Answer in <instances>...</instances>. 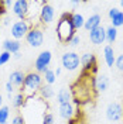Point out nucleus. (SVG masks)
Masks as SVG:
<instances>
[{"mask_svg": "<svg viewBox=\"0 0 123 124\" xmlns=\"http://www.w3.org/2000/svg\"><path fill=\"white\" fill-rule=\"evenodd\" d=\"M71 14L72 13H68V11L62 13L58 20V24H57V35H58L60 42H62V44H68L72 39V37L77 35L75 34L77 30L74 28L72 21H71Z\"/></svg>", "mask_w": 123, "mask_h": 124, "instance_id": "1", "label": "nucleus"}, {"mask_svg": "<svg viewBox=\"0 0 123 124\" xmlns=\"http://www.w3.org/2000/svg\"><path fill=\"white\" fill-rule=\"evenodd\" d=\"M41 86H43V76L37 72H28L26 73V78H24L21 93L26 97H31L35 93H38Z\"/></svg>", "mask_w": 123, "mask_h": 124, "instance_id": "2", "label": "nucleus"}, {"mask_svg": "<svg viewBox=\"0 0 123 124\" xmlns=\"http://www.w3.org/2000/svg\"><path fill=\"white\" fill-rule=\"evenodd\" d=\"M26 41L27 44L33 48H38V46L43 45L44 42V32H43V28L40 25H33L31 30L28 31V34L26 35Z\"/></svg>", "mask_w": 123, "mask_h": 124, "instance_id": "3", "label": "nucleus"}, {"mask_svg": "<svg viewBox=\"0 0 123 124\" xmlns=\"http://www.w3.org/2000/svg\"><path fill=\"white\" fill-rule=\"evenodd\" d=\"M31 27H33L31 23L27 21V20H18V21H16V23L11 25V37H13L16 41L24 38V37L28 34V31L31 30Z\"/></svg>", "mask_w": 123, "mask_h": 124, "instance_id": "4", "label": "nucleus"}, {"mask_svg": "<svg viewBox=\"0 0 123 124\" xmlns=\"http://www.w3.org/2000/svg\"><path fill=\"white\" fill-rule=\"evenodd\" d=\"M61 62L67 70H77L81 65V56L77 52H65L62 55Z\"/></svg>", "mask_w": 123, "mask_h": 124, "instance_id": "5", "label": "nucleus"}, {"mask_svg": "<svg viewBox=\"0 0 123 124\" xmlns=\"http://www.w3.org/2000/svg\"><path fill=\"white\" fill-rule=\"evenodd\" d=\"M51 58H53V55L50 51H43L41 54L37 56V59H35V63H34V66H35V72L37 73H44L47 69H48V65H50V62H51Z\"/></svg>", "mask_w": 123, "mask_h": 124, "instance_id": "6", "label": "nucleus"}, {"mask_svg": "<svg viewBox=\"0 0 123 124\" xmlns=\"http://www.w3.org/2000/svg\"><path fill=\"white\" fill-rule=\"evenodd\" d=\"M28 8H30V3H28L27 0H17V1H13V13H14V16L18 17L20 20H27Z\"/></svg>", "mask_w": 123, "mask_h": 124, "instance_id": "7", "label": "nucleus"}, {"mask_svg": "<svg viewBox=\"0 0 123 124\" xmlns=\"http://www.w3.org/2000/svg\"><path fill=\"white\" fill-rule=\"evenodd\" d=\"M106 117L110 121H119L123 117V106L120 103H110L106 108Z\"/></svg>", "mask_w": 123, "mask_h": 124, "instance_id": "8", "label": "nucleus"}, {"mask_svg": "<svg viewBox=\"0 0 123 124\" xmlns=\"http://www.w3.org/2000/svg\"><path fill=\"white\" fill-rule=\"evenodd\" d=\"M54 14H55L54 7H53L50 3L44 1L43 6H41V10H40V23L41 24H50L54 20Z\"/></svg>", "mask_w": 123, "mask_h": 124, "instance_id": "9", "label": "nucleus"}, {"mask_svg": "<svg viewBox=\"0 0 123 124\" xmlns=\"http://www.w3.org/2000/svg\"><path fill=\"white\" fill-rule=\"evenodd\" d=\"M89 39L95 45H100L106 41V28H103L102 25L96 27L95 30L89 31Z\"/></svg>", "mask_w": 123, "mask_h": 124, "instance_id": "10", "label": "nucleus"}, {"mask_svg": "<svg viewBox=\"0 0 123 124\" xmlns=\"http://www.w3.org/2000/svg\"><path fill=\"white\" fill-rule=\"evenodd\" d=\"M81 65H82V70L91 73V70H92L95 66H98L96 56L93 54H89V52H88V54H84L81 56Z\"/></svg>", "mask_w": 123, "mask_h": 124, "instance_id": "11", "label": "nucleus"}, {"mask_svg": "<svg viewBox=\"0 0 123 124\" xmlns=\"http://www.w3.org/2000/svg\"><path fill=\"white\" fill-rule=\"evenodd\" d=\"M75 114V108H74V104L69 101V103H64V104H60V116L65 120H71Z\"/></svg>", "mask_w": 123, "mask_h": 124, "instance_id": "12", "label": "nucleus"}, {"mask_svg": "<svg viewBox=\"0 0 123 124\" xmlns=\"http://www.w3.org/2000/svg\"><path fill=\"white\" fill-rule=\"evenodd\" d=\"M100 21H102V17H100V14L95 13V14H92L89 18H88V20H85L84 28H85V30H88V31H92V30H95L96 27H99Z\"/></svg>", "mask_w": 123, "mask_h": 124, "instance_id": "13", "label": "nucleus"}, {"mask_svg": "<svg viewBox=\"0 0 123 124\" xmlns=\"http://www.w3.org/2000/svg\"><path fill=\"white\" fill-rule=\"evenodd\" d=\"M3 49L6 52H10L11 55L16 52H20V42L16 39H6L3 42Z\"/></svg>", "mask_w": 123, "mask_h": 124, "instance_id": "14", "label": "nucleus"}, {"mask_svg": "<svg viewBox=\"0 0 123 124\" xmlns=\"http://www.w3.org/2000/svg\"><path fill=\"white\" fill-rule=\"evenodd\" d=\"M103 54H105V62H106V65H108L109 68H113L115 61H116V56H115V51H113L112 45H106L105 46Z\"/></svg>", "mask_w": 123, "mask_h": 124, "instance_id": "15", "label": "nucleus"}, {"mask_svg": "<svg viewBox=\"0 0 123 124\" xmlns=\"http://www.w3.org/2000/svg\"><path fill=\"white\" fill-rule=\"evenodd\" d=\"M71 100H72V92H71L69 89H67V87L61 89L60 92L57 93V101H58L60 104L69 103Z\"/></svg>", "mask_w": 123, "mask_h": 124, "instance_id": "16", "label": "nucleus"}, {"mask_svg": "<svg viewBox=\"0 0 123 124\" xmlns=\"http://www.w3.org/2000/svg\"><path fill=\"white\" fill-rule=\"evenodd\" d=\"M24 78H26V73H23L21 70H14V72L10 75L9 82H10L13 86H23Z\"/></svg>", "mask_w": 123, "mask_h": 124, "instance_id": "17", "label": "nucleus"}, {"mask_svg": "<svg viewBox=\"0 0 123 124\" xmlns=\"http://www.w3.org/2000/svg\"><path fill=\"white\" fill-rule=\"evenodd\" d=\"M109 86V79L106 75H100L96 76V83H95V89L98 92H105Z\"/></svg>", "mask_w": 123, "mask_h": 124, "instance_id": "18", "label": "nucleus"}, {"mask_svg": "<svg viewBox=\"0 0 123 124\" xmlns=\"http://www.w3.org/2000/svg\"><path fill=\"white\" fill-rule=\"evenodd\" d=\"M71 21H72L74 28H75V30H79V28L84 27L85 18H84V16L79 14V13H72V14H71Z\"/></svg>", "mask_w": 123, "mask_h": 124, "instance_id": "19", "label": "nucleus"}, {"mask_svg": "<svg viewBox=\"0 0 123 124\" xmlns=\"http://www.w3.org/2000/svg\"><path fill=\"white\" fill-rule=\"evenodd\" d=\"M38 94L41 99H51L53 96H54V90H53V87L50 85H43L41 87H40L38 90Z\"/></svg>", "mask_w": 123, "mask_h": 124, "instance_id": "20", "label": "nucleus"}, {"mask_svg": "<svg viewBox=\"0 0 123 124\" xmlns=\"http://www.w3.org/2000/svg\"><path fill=\"white\" fill-rule=\"evenodd\" d=\"M116 38H117V28H115V27H108L106 28V41H108L109 44H113L116 41Z\"/></svg>", "mask_w": 123, "mask_h": 124, "instance_id": "21", "label": "nucleus"}, {"mask_svg": "<svg viewBox=\"0 0 123 124\" xmlns=\"http://www.w3.org/2000/svg\"><path fill=\"white\" fill-rule=\"evenodd\" d=\"M26 99H27V97H26V96H24L23 93L20 92L18 94H16L14 97L11 99V100H13V106H14L16 108L23 107L24 104H26Z\"/></svg>", "mask_w": 123, "mask_h": 124, "instance_id": "22", "label": "nucleus"}, {"mask_svg": "<svg viewBox=\"0 0 123 124\" xmlns=\"http://www.w3.org/2000/svg\"><path fill=\"white\" fill-rule=\"evenodd\" d=\"M55 73H54V70L53 69H47L45 72H44V76H43V80H45V83L47 85H53L55 82Z\"/></svg>", "mask_w": 123, "mask_h": 124, "instance_id": "23", "label": "nucleus"}, {"mask_svg": "<svg viewBox=\"0 0 123 124\" xmlns=\"http://www.w3.org/2000/svg\"><path fill=\"white\" fill-rule=\"evenodd\" d=\"M122 25H123V11L120 10V11L112 18V27L117 28V27H122Z\"/></svg>", "mask_w": 123, "mask_h": 124, "instance_id": "24", "label": "nucleus"}, {"mask_svg": "<svg viewBox=\"0 0 123 124\" xmlns=\"http://www.w3.org/2000/svg\"><path fill=\"white\" fill-rule=\"evenodd\" d=\"M9 114H10V110H9L7 106H1L0 107V124L7 123Z\"/></svg>", "mask_w": 123, "mask_h": 124, "instance_id": "25", "label": "nucleus"}, {"mask_svg": "<svg viewBox=\"0 0 123 124\" xmlns=\"http://www.w3.org/2000/svg\"><path fill=\"white\" fill-rule=\"evenodd\" d=\"M10 58H11V54H10V52H6V51H3V52L0 54V65L7 63V62L10 61Z\"/></svg>", "mask_w": 123, "mask_h": 124, "instance_id": "26", "label": "nucleus"}, {"mask_svg": "<svg viewBox=\"0 0 123 124\" xmlns=\"http://www.w3.org/2000/svg\"><path fill=\"white\" fill-rule=\"evenodd\" d=\"M43 124H54V116L51 113H44V116H43Z\"/></svg>", "mask_w": 123, "mask_h": 124, "instance_id": "27", "label": "nucleus"}, {"mask_svg": "<svg viewBox=\"0 0 123 124\" xmlns=\"http://www.w3.org/2000/svg\"><path fill=\"white\" fill-rule=\"evenodd\" d=\"M115 66L117 68V70H120V72H123V54H120L119 56H116Z\"/></svg>", "mask_w": 123, "mask_h": 124, "instance_id": "28", "label": "nucleus"}, {"mask_svg": "<svg viewBox=\"0 0 123 124\" xmlns=\"http://www.w3.org/2000/svg\"><path fill=\"white\" fill-rule=\"evenodd\" d=\"M79 42H81V38H79V35H74L72 37V39L68 42V45L69 46H72V48H75V46L79 45Z\"/></svg>", "mask_w": 123, "mask_h": 124, "instance_id": "29", "label": "nucleus"}, {"mask_svg": "<svg viewBox=\"0 0 123 124\" xmlns=\"http://www.w3.org/2000/svg\"><path fill=\"white\" fill-rule=\"evenodd\" d=\"M11 124H26V120H24L23 116H16L14 118H13V121H11Z\"/></svg>", "mask_w": 123, "mask_h": 124, "instance_id": "30", "label": "nucleus"}, {"mask_svg": "<svg viewBox=\"0 0 123 124\" xmlns=\"http://www.w3.org/2000/svg\"><path fill=\"white\" fill-rule=\"evenodd\" d=\"M6 90H7V93H9V97L11 99V93H13V90H14V86L11 85L10 82H7V83H6Z\"/></svg>", "mask_w": 123, "mask_h": 124, "instance_id": "31", "label": "nucleus"}, {"mask_svg": "<svg viewBox=\"0 0 123 124\" xmlns=\"http://www.w3.org/2000/svg\"><path fill=\"white\" fill-rule=\"evenodd\" d=\"M119 11H120L119 8H116V7H112V8H110V10H109V18L112 20V18H113V17H115V16L117 14Z\"/></svg>", "mask_w": 123, "mask_h": 124, "instance_id": "32", "label": "nucleus"}, {"mask_svg": "<svg viewBox=\"0 0 123 124\" xmlns=\"http://www.w3.org/2000/svg\"><path fill=\"white\" fill-rule=\"evenodd\" d=\"M6 10H7V8L4 7V4H3V1H0V16L6 14Z\"/></svg>", "mask_w": 123, "mask_h": 124, "instance_id": "33", "label": "nucleus"}, {"mask_svg": "<svg viewBox=\"0 0 123 124\" xmlns=\"http://www.w3.org/2000/svg\"><path fill=\"white\" fill-rule=\"evenodd\" d=\"M3 4H4V7H6V8L10 7V6L13 7V1H11V0H6V1H3Z\"/></svg>", "mask_w": 123, "mask_h": 124, "instance_id": "34", "label": "nucleus"}, {"mask_svg": "<svg viewBox=\"0 0 123 124\" xmlns=\"http://www.w3.org/2000/svg\"><path fill=\"white\" fill-rule=\"evenodd\" d=\"M54 73H55V76H60V75H61V68H57V69L54 70Z\"/></svg>", "mask_w": 123, "mask_h": 124, "instance_id": "35", "label": "nucleus"}, {"mask_svg": "<svg viewBox=\"0 0 123 124\" xmlns=\"http://www.w3.org/2000/svg\"><path fill=\"white\" fill-rule=\"evenodd\" d=\"M13 56H14V59H20L21 58V54L20 52H16V54H13Z\"/></svg>", "mask_w": 123, "mask_h": 124, "instance_id": "36", "label": "nucleus"}, {"mask_svg": "<svg viewBox=\"0 0 123 124\" xmlns=\"http://www.w3.org/2000/svg\"><path fill=\"white\" fill-rule=\"evenodd\" d=\"M9 21H10L9 18H4V20H3V25H9Z\"/></svg>", "mask_w": 123, "mask_h": 124, "instance_id": "37", "label": "nucleus"}, {"mask_svg": "<svg viewBox=\"0 0 123 124\" xmlns=\"http://www.w3.org/2000/svg\"><path fill=\"white\" fill-rule=\"evenodd\" d=\"M1 103H3V96H1V93H0V107H1Z\"/></svg>", "mask_w": 123, "mask_h": 124, "instance_id": "38", "label": "nucleus"}, {"mask_svg": "<svg viewBox=\"0 0 123 124\" xmlns=\"http://www.w3.org/2000/svg\"><path fill=\"white\" fill-rule=\"evenodd\" d=\"M120 7L123 8V0H122V1H120Z\"/></svg>", "mask_w": 123, "mask_h": 124, "instance_id": "39", "label": "nucleus"}, {"mask_svg": "<svg viewBox=\"0 0 123 124\" xmlns=\"http://www.w3.org/2000/svg\"><path fill=\"white\" fill-rule=\"evenodd\" d=\"M4 124H9V123H4Z\"/></svg>", "mask_w": 123, "mask_h": 124, "instance_id": "40", "label": "nucleus"}, {"mask_svg": "<svg viewBox=\"0 0 123 124\" xmlns=\"http://www.w3.org/2000/svg\"><path fill=\"white\" fill-rule=\"evenodd\" d=\"M122 46H123V44H122Z\"/></svg>", "mask_w": 123, "mask_h": 124, "instance_id": "41", "label": "nucleus"}]
</instances>
